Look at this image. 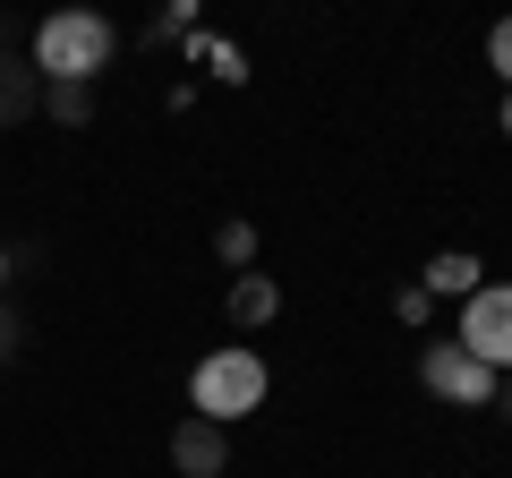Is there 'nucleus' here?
<instances>
[{
    "instance_id": "nucleus-1",
    "label": "nucleus",
    "mask_w": 512,
    "mask_h": 478,
    "mask_svg": "<svg viewBox=\"0 0 512 478\" xmlns=\"http://www.w3.org/2000/svg\"><path fill=\"white\" fill-rule=\"evenodd\" d=\"M111 52H120V35H111V18H94V9H52V18L35 26V69L43 77H77V86H94V77L111 69Z\"/></svg>"
},
{
    "instance_id": "nucleus-2",
    "label": "nucleus",
    "mask_w": 512,
    "mask_h": 478,
    "mask_svg": "<svg viewBox=\"0 0 512 478\" xmlns=\"http://www.w3.org/2000/svg\"><path fill=\"white\" fill-rule=\"evenodd\" d=\"M265 359H256L248 342H222L214 359H197V376H188V410L197 419H214V427H231V419H248L256 402H265Z\"/></svg>"
},
{
    "instance_id": "nucleus-3",
    "label": "nucleus",
    "mask_w": 512,
    "mask_h": 478,
    "mask_svg": "<svg viewBox=\"0 0 512 478\" xmlns=\"http://www.w3.org/2000/svg\"><path fill=\"white\" fill-rule=\"evenodd\" d=\"M419 385L436 393V402H453V410H487L495 368L478 359V350H461V342H427L419 350Z\"/></svg>"
},
{
    "instance_id": "nucleus-4",
    "label": "nucleus",
    "mask_w": 512,
    "mask_h": 478,
    "mask_svg": "<svg viewBox=\"0 0 512 478\" xmlns=\"http://www.w3.org/2000/svg\"><path fill=\"white\" fill-rule=\"evenodd\" d=\"M461 350H478L495 376L512 368V282H478L461 299Z\"/></svg>"
},
{
    "instance_id": "nucleus-5",
    "label": "nucleus",
    "mask_w": 512,
    "mask_h": 478,
    "mask_svg": "<svg viewBox=\"0 0 512 478\" xmlns=\"http://www.w3.org/2000/svg\"><path fill=\"white\" fill-rule=\"evenodd\" d=\"M171 470H180V478H222V470H231V427H214V419L188 410V419L171 427Z\"/></svg>"
},
{
    "instance_id": "nucleus-6",
    "label": "nucleus",
    "mask_w": 512,
    "mask_h": 478,
    "mask_svg": "<svg viewBox=\"0 0 512 478\" xmlns=\"http://www.w3.org/2000/svg\"><path fill=\"white\" fill-rule=\"evenodd\" d=\"M26 120H43V69L0 43V137H18Z\"/></svg>"
},
{
    "instance_id": "nucleus-7",
    "label": "nucleus",
    "mask_w": 512,
    "mask_h": 478,
    "mask_svg": "<svg viewBox=\"0 0 512 478\" xmlns=\"http://www.w3.org/2000/svg\"><path fill=\"white\" fill-rule=\"evenodd\" d=\"M222 316H231L239 333L274 325V316H282V282H274V274H231V291H222Z\"/></svg>"
},
{
    "instance_id": "nucleus-8",
    "label": "nucleus",
    "mask_w": 512,
    "mask_h": 478,
    "mask_svg": "<svg viewBox=\"0 0 512 478\" xmlns=\"http://www.w3.org/2000/svg\"><path fill=\"white\" fill-rule=\"evenodd\" d=\"M478 274H487V265H478L470 248H444V257H427V299H470Z\"/></svg>"
},
{
    "instance_id": "nucleus-9",
    "label": "nucleus",
    "mask_w": 512,
    "mask_h": 478,
    "mask_svg": "<svg viewBox=\"0 0 512 478\" xmlns=\"http://www.w3.org/2000/svg\"><path fill=\"white\" fill-rule=\"evenodd\" d=\"M43 120H52V129H86V120H94V86H77V77H43Z\"/></svg>"
},
{
    "instance_id": "nucleus-10",
    "label": "nucleus",
    "mask_w": 512,
    "mask_h": 478,
    "mask_svg": "<svg viewBox=\"0 0 512 478\" xmlns=\"http://www.w3.org/2000/svg\"><path fill=\"white\" fill-rule=\"evenodd\" d=\"M214 257H222V265H239V274L256 265V222H248V214H231V222L214 231Z\"/></svg>"
},
{
    "instance_id": "nucleus-11",
    "label": "nucleus",
    "mask_w": 512,
    "mask_h": 478,
    "mask_svg": "<svg viewBox=\"0 0 512 478\" xmlns=\"http://www.w3.org/2000/svg\"><path fill=\"white\" fill-rule=\"evenodd\" d=\"M487 69L512 86V18H495V26H487Z\"/></svg>"
},
{
    "instance_id": "nucleus-12",
    "label": "nucleus",
    "mask_w": 512,
    "mask_h": 478,
    "mask_svg": "<svg viewBox=\"0 0 512 478\" xmlns=\"http://www.w3.org/2000/svg\"><path fill=\"white\" fill-rule=\"evenodd\" d=\"M18 350H26V316L9 308V299H0V368H9V359H18Z\"/></svg>"
},
{
    "instance_id": "nucleus-13",
    "label": "nucleus",
    "mask_w": 512,
    "mask_h": 478,
    "mask_svg": "<svg viewBox=\"0 0 512 478\" xmlns=\"http://www.w3.org/2000/svg\"><path fill=\"white\" fill-rule=\"evenodd\" d=\"M393 316H402V325H427V282H410V291L393 299Z\"/></svg>"
},
{
    "instance_id": "nucleus-14",
    "label": "nucleus",
    "mask_w": 512,
    "mask_h": 478,
    "mask_svg": "<svg viewBox=\"0 0 512 478\" xmlns=\"http://www.w3.org/2000/svg\"><path fill=\"white\" fill-rule=\"evenodd\" d=\"M487 410H495V419H504V427H512V368H504V376H495V393H487Z\"/></svg>"
},
{
    "instance_id": "nucleus-15",
    "label": "nucleus",
    "mask_w": 512,
    "mask_h": 478,
    "mask_svg": "<svg viewBox=\"0 0 512 478\" xmlns=\"http://www.w3.org/2000/svg\"><path fill=\"white\" fill-rule=\"evenodd\" d=\"M504 137H512V86H504Z\"/></svg>"
},
{
    "instance_id": "nucleus-16",
    "label": "nucleus",
    "mask_w": 512,
    "mask_h": 478,
    "mask_svg": "<svg viewBox=\"0 0 512 478\" xmlns=\"http://www.w3.org/2000/svg\"><path fill=\"white\" fill-rule=\"evenodd\" d=\"M0 282H9V248H0Z\"/></svg>"
}]
</instances>
